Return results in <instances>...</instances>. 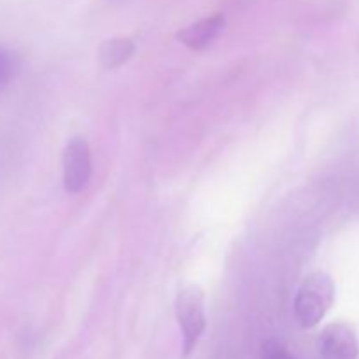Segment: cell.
Returning a JSON list of instances; mask_svg holds the SVG:
<instances>
[{
  "mask_svg": "<svg viewBox=\"0 0 359 359\" xmlns=\"http://www.w3.org/2000/svg\"><path fill=\"white\" fill-rule=\"evenodd\" d=\"M133 53H135V44L132 39L112 37L102 42L98 49V58L105 69H116L128 62Z\"/></svg>",
  "mask_w": 359,
  "mask_h": 359,
  "instance_id": "cell-6",
  "label": "cell"
},
{
  "mask_svg": "<svg viewBox=\"0 0 359 359\" xmlns=\"http://www.w3.org/2000/svg\"><path fill=\"white\" fill-rule=\"evenodd\" d=\"M335 300V284L325 272H314L302 283L294 298V314L304 328H314Z\"/></svg>",
  "mask_w": 359,
  "mask_h": 359,
  "instance_id": "cell-1",
  "label": "cell"
},
{
  "mask_svg": "<svg viewBox=\"0 0 359 359\" xmlns=\"http://www.w3.org/2000/svg\"><path fill=\"white\" fill-rule=\"evenodd\" d=\"M16 72V62L14 56L7 49L0 48V88L6 86Z\"/></svg>",
  "mask_w": 359,
  "mask_h": 359,
  "instance_id": "cell-7",
  "label": "cell"
},
{
  "mask_svg": "<svg viewBox=\"0 0 359 359\" xmlns=\"http://www.w3.org/2000/svg\"><path fill=\"white\" fill-rule=\"evenodd\" d=\"M224 27V16L223 14H216V16L203 18V20L196 21V23L189 25L184 30L177 34V39L189 49H203L219 35V32Z\"/></svg>",
  "mask_w": 359,
  "mask_h": 359,
  "instance_id": "cell-5",
  "label": "cell"
},
{
  "mask_svg": "<svg viewBox=\"0 0 359 359\" xmlns=\"http://www.w3.org/2000/svg\"><path fill=\"white\" fill-rule=\"evenodd\" d=\"M319 349L325 359H356L359 354L356 333L344 323H333L323 330Z\"/></svg>",
  "mask_w": 359,
  "mask_h": 359,
  "instance_id": "cell-4",
  "label": "cell"
},
{
  "mask_svg": "<svg viewBox=\"0 0 359 359\" xmlns=\"http://www.w3.org/2000/svg\"><path fill=\"white\" fill-rule=\"evenodd\" d=\"M262 359H297L286 347L277 340H269L263 344Z\"/></svg>",
  "mask_w": 359,
  "mask_h": 359,
  "instance_id": "cell-8",
  "label": "cell"
},
{
  "mask_svg": "<svg viewBox=\"0 0 359 359\" xmlns=\"http://www.w3.org/2000/svg\"><path fill=\"white\" fill-rule=\"evenodd\" d=\"M91 177V151L84 137H74L63 151V184L72 195L81 193Z\"/></svg>",
  "mask_w": 359,
  "mask_h": 359,
  "instance_id": "cell-3",
  "label": "cell"
},
{
  "mask_svg": "<svg viewBox=\"0 0 359 359\" xmlns=\"http://www.w3.org/2000/svg\"><path fill=\"white\" fill-rule=\"evenodd\" d=\"M175 318L182 333V354L188 358L198 346L207 326L205 294L196 284H186L175 297Z\"/></svg>",
  "mask_w": 359,
  "mask_h": 359,
  "instance_id": "cell-2",
  "label": "cell"
}]
</instances>
